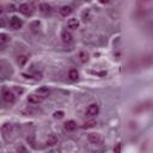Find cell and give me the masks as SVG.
Returning <instances> with one entry per match:
<instances>
[{"label":"cell","mask_w":153,"mask_h":153,"mask_svg":"<svg viewBox=\"0 0 153 153\" xmlns=\"http://www.w3.org/2000/svg\"><path fill=\"white\" fill-rule=\"evenodd\" d=\"M14 90H16V92H17V93H19V94H22V93L24 92V90H23V88H20V87H17V86L14 87Z\"/></svg>","instance_id":"484cf974"},{"label":"cell","mask_w":153,"mask_h":153,"mask_svg":"<svg viewBox=\"0 0 153 153\" xmlns=\"http://www.w3.org/2000/svg\"><path fill=\"white\" fill-rule=\"evenodd\" d=\"M153 5V0H136V6L139 10L147 11Z\"/></svg>","instance_id":"52a82bcc"},{"label":"cell","mask_w":153,"mask_h":153,"mask_svg":"<svg viewBox=\"0 0 153 153\" xmlns=\"http://www.w3.org/2000/svg\"><path fill=\"white\" fill-rule=\"evenodd\" d=\"M151 106H152V102H151V100L142 102V103L137 104V105L134 108V112H136V114H142V112L147 111V110H148Z\"/></svg>","instance_id":"6da1fadb"},{"label":"cell","mask_w":153,"mask_h":153,"mask_svg":"<svg viewBox=\"0 0 153 153\" xmlns=\"http://www.w3.org/2000/svg\"><path fill=\"white\" fill-rule=\"evenodd\" d=\"M98 112H99V106H98L96 103L90 104V105L87 106V109H86V115H87L88 117L97 116V115H98Z\"/></svg>","instance_id":"5b68a950"},{"label":"cell","mask_w":153,"mask_h":153,"mask_svg":"<svg viewBox=\"0 0 153 153\" xmlns=\"http://www.w3.org/2000/svg\"><path fill=\"white\" fill-rule=\"evenodd\" d=\"M39 26H41V23H39L38 20H35V22H32V23L30 24V27H31L33 31H37Z\"/></svg>","instance_id":"603a6c76"},{"label":"cell","mask_w":153,"mask_h":153,"mask_svg":"<svg viewBox=\"0 0 153 153\" xmlns=\"http://www.w3.org/2000/svg\"><path fill=\"white\" fill-rule=\"evenodd\" d=\"M87 139L92 145H100L103 142V139L98 133H90L87 135Z\"/></svg>","instance_id":"8992f818"},{"label":"cell","mask_w":153,"mask_h":153,"mask_svg":"<svg viewBox=\"0 0 153 153\" xmlns=\"http://www.w3.org/2000/svg\"><path fill=\"white\" fill-rule=\"evenodd\" d=\"M26 141H27V143H30L31 146L35 147V137L33 136H27L26 137Z\"/></svg>","instance_id":"d4e9b609"},{"label":"cell","mask_w":153,"mask_h":153,"mask_svg":"<svg viewBox=\"0 0 153 153\" xmlns=\"http://www.w3.org/2000/svg\"><path fill=\"white\" fill-rule=\"evenodd\" d=\"M98 1H99L100 4H104V5H105V4H108L110 0H98Z\"/></svg>","instance_id":"4316f807"},{"label":"cell","mask_w":153,"mask_h":153,"mask_svg":"<svg viewBox=\"0 0 153 153\" xmlns=\"http://www.w3.org/2000/svg\"><path fill=\"white\" fill-rule=\"evenodd\" d=\"M8 25H10L11 29H13V30H18V29H20V27L23 26V20H22L19 17L13 16V17L10 18Z\"/></svg>","instance_id":"7a4b0ae2"},{"label":"cell","mask_w":153,"mask_h":153,"mask_svg":"<svg viewBox=\"0 0 153 153\" xmlns=\"http://www.w3.org/2000/svg\"><path fill=\"white\" fill-rule=\"evenodd\" d=\"M94 126H96V121L94 120H88L82 124V128L84 129H90V128H93Z\"/></svg>","instance_id":"ffe728a7"},{"label":"cell","mask_w":153,"mask_h":153,"mask_svg":"<svg viewBox=\"0 0 153 153\" xmlns=\"http://www.w3.org/2000/svg\"><path fill=\"white\" fill-rule=\"evenodd\" d=\"M152 63H153V56H151V55L142 56V59H141V65H142L143 67H148V66H151Z\"/></svg>","instance_id":"4fadbf2b"},{"label":"cell","mask_w":153,"mask_h":153,"mask_svg":"<svg viewBox=\"0 0 153 153\" xmlns=\"http://www.w3.org/2000/svg\"><path fill=\"white\" fill-rule=\"evenodd\" d=\"M2 98H4V100H5L6 103H8V104H13V103L16 102V96H14V93H13L12 91H10V90H4V92H2Z\"/></svg>","instance_id":"277c9868"},{"label":"cell","mask_w":153,"mask_h":153,"mask_svg":"<svg viewBox=\"0 0 153 153\" xmlns=\"http://www.w3.org/2000/svg\"><path fill=\"white\" fill-rule=\"evenodd\" d=\"M56 143H57V137H56V135H55V134L48 135V137H47V145H48V146H54V145H56Z\"/></svg>","instance_id":"2e32d148"},{"label":"cell","mask_w":153,"mask_h":153,"mask_svg":"<svg viewBox=\"0 0 153 153\" xmlns=\"http://www.w3.org/2000/svg\"><path fill=\"white\" fill-rule=\"evenodd\" d=\"M27 60H29V56L27 55H19L17 57V63L19 66H25L26 62H27Z\"/></svg>","instance_id":"e0dca14e"},{"label":"cell","mask_w":153,"mask_h":153,"mask_svg":"<svg viewBox=\"0 0 153 153\" xmlns=\"http://www.w3.org/2000/svg\"><path fill=\"white\" fill-rule=\"evenodd\" d=\"M76 129V122L73 120H69L67 122H65V130L67 131H73Z\"/></svg>","instance_id":"30bf717a"},{"label":"cell","mask_w":153,"mask_h":153,"mask_svg":"<svg viewBox=\"0 0 153 153\" xmlns=\"http://www.w3.org/2000/svg\"><path fill=\"white\" fill-rule=\"evenodd\" d=\"M37 92H38L39 94H42L43 97H45V96H48V94H49V92H50V91H49V88H48V87L43 86V87H39V88L37 90Z\"/></svg>","instance_id":"7402d4cb"},{"label":"cell","mask_w":153,"mask_h":153,"mask_svg":"<svg viewBox=\"0 0 153 153\" xmlns=\"http://www.w3.org/2000/svg\"><path fill=\"white\" fill-rule=\"evenodd\" d=\"M63 115H65L63 111H55V112H54V117H55V118H62Z\"/></svg>","instance_id":"cb8c5ba5"},{"label":"cell","mask_w":153,"mask_h":153,"mask_svg":"<svg viewBox=\"0 0 153 153\" xmlns=\"http://www.w3.org/2000/svg\"><path fill=\"white\" fill-rule=\"evenodd\" d=\"M67 27L71 29V30H76L79 27V19H76V18L69 19L68 23H67Z\"/></svg>","instance_id":"8fae6325"},{"label":"cell","mask_w":153,"mask_h":153,"mask_svg":"<svg viewBox=\"0 0 153 153\" xmlns=\"http://www.w3.org/2000/svg\"><path fill=\"white\" fill-rule=\"evenodd\" d=\"M61 38H62V41H63L65 43H71V42L73 41V35H72L69 31L63 30V31L61 32Z\"/></svg>","instance_id":"9c48e42d"},{"label":"cell","mask_w":153,"mask_h":153,"mask_svg":"<svg viewBox=\"0 0 153 153\" xmlns=\"http://www.w3.org/2000/svg\"><path fill=\"white\" fill-rule=\"evenodd\" d=\"M38 8H39L41 12H49L50 11V5H48L47 2H42V4H39Z\"/></svg>","instance_id":"44dd1931"},{"label":"cell","mask_w":153,"mask_h":153,"mask_svg":"<svg viewBox=\"0 0 153 153\" xmlns=\"http://www.w3.org/2000/svg\"><path fill=\"white\" fill-rule=\"evenodd\" d=\"M43 96L39 94L38 92L37 93H31L27 96V103L29 104H32V105H36V104H39L42 100H43Z\"/></svg>","instance_id":"3957f363"},{"label":"cell","mask_w":153,"mask_h":153,"mask_svg":"<svg viewBox=\"0 0 153 153\" xmlns=\"http://www.w3.org/2000/svg\"><path fill=\"white\" fill-rule=\"evenodd\" d=\"M78 59H79L80 62L86 63V62L90 60V55H88V53H86V51H80V53L78 54Z\"/></svg>","instance_id":"9a60e30c"},{"label":"cell","mask_w":153,"mask_h":153,"mask_svg":"<svg viewBox=\"0 0 153 153\" xmlns=\"http://www.w3.org/2000/svg\"><path fill=\"white\" fill-rule=\"evenodd\" d=\"M72 12H73V10H72L71 6H62V7L60 8V14H61L62 17H67V16H69Z\"/></svg>","instance_id":"5bb4252c"},{"label":"cell","mask_w":153,"mask_h":153,"mask_svg":"<svg viewBox=\"0 0 153 153\" xmlns=\"http://www.w3.org/2000/svg\"><path fill=\"white\" fill-rule=\"evenodd\" d=\"M18 10H19L20 13H23L25 16H30L31 14V7H30L29 4H20L19 7H18Z\"/></svg>","instance_id":"ba28073f"},{"label":"cell","mask_w":153,"mask_h":153,"mask_svg":"<svg viewBox=\"0 0 153 153\" xmlns=\"http://www.w3.org/2000/svg\"><path fill=\"white\" fill-rule=\"evenodd\" d=\"M17 151H18V152H19V151H24V152H25L26 149H25L24 147H18V148H17Z\"/></svg>","instance_id":"83f0119b"},{"label":"cell","mask_w":153,"mask_h":153,"mask_svg":"<svg viewBox=\"0 0 153 153\" xmlns=\"http://www.w3.org/2000/svg\"><path fill=\"white\" fill-rule=\"evenodd\" d=\"M12 129H13V127H12L11 123H4L2 127H1V130H2V133H5V134H10V133L12 131Z\"/></svg>","instance_id":"ac0fdd59"},{"label":"cell","mask_w":153,"mask_h":153,"mask_svg":"<svg viewBox=\"0 0 153 153\" xmlns=\"http://www.w3.org/2000/svg\"><path fill=\"white\" fill-rule=\"evenodd\" d=\"M68 79H69L71 81H76V80L79 79V72H78L75 68L69 69V72H68Z\"/></svg>","instance_id":"7c38bea8"},{"label":"cell","mask_w":153,"mask_h":153,"mask_svg":"<svg viewBox=\"0 0 153 153\" xmlns=\"http://www.w3.org/2000/svg\"><path fill=\"white\" fill-rule=\"evenodd\" d=\"M114 151H116V152H118V151H120V145H117V147H116V148H114Z\"/></svg>","instance_id":"f1b7e54d"},{"label":"cell","mask_w":153,"mask_h":153,"mask_svg":"<svg viewBox=\"0 0 153 153\" xmlns=\"http://www.w3.org/2000/svg\"><path fill=\"white\" fill-rule=\"evenodd\" d=\"M7 42H10V36L7 35V33H0V44L1 45H4V44H6Z\"/></svg>","instance_id":"d6986e66"}]
</instances>
